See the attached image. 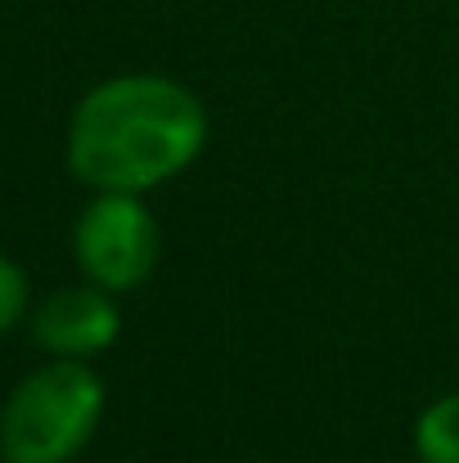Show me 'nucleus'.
<instances>
[{
  "mask_svg": "<svg viewBox=\"0 0 459 463\" xmlns=\"http://www.w3.org/2000/svg\"><path fill=\"white\" fill-rule=\"evenodd\" d=\"M207 145V109L171 77L131 72L86 90L68 118V171L100 189L145 194L180 175Z\"/></svg>",
  "mask_w": 459,
  "mask_h": 463,
  "instance_id": "nucleus-1",
  "label": "nucleus"
},
{
  "mask_svg": "<svg viewBox=\"0 0 459 463\" xmlns=\"http://www.w3.org/2000/svg\"><path fill=\"white\" fill-rule=\"evenodd\" d=\"M415 455L419 463H459V392L433 401L415 419Z\"/></svg>",
  "mask_w": 459,
  "mask_h": 463,
  "instance_id": "nucleus-5",
  "label": "nucleus"
},
{
  "mask_svg": "<svg viewBox=\"0 0 459 463\" xmlns=\"http://www.w3.org/2000/svg\"><path fill=\"white\" fill-rule=\"evenodd\" d=\"M27 315V275L0 252V333H9Z\"/></svg>",
  "mask_w": 459,
  "mask_h": 463,
  "instance_id": "nucleus-6",
  "label": "nucleus"
},
{
  "mask_svg": "<svg viewBox=\"0 0 459 463\" xmlns=\"http://www.w3.org/2000/svg\"><path fill=\"white\" fill-rule=\"evenodd\" d=\"M118 333H122V315L113 307V293L91 284V279L81 288L50 293L32 310L36 346L59 355V360H91V355L109 351L118 342Z\"/></svg>",
  "mask_w": 459,
  "mask_h": 463,
  "instance_id": "nucleus-4",
  "label": "nucleus"
},
{
  "mask_svg": "<svg viewBox=\"0 0 459 463\" xmlns=\"http://www.w3.org/2000/svg\"><path fill=\"white\" fill-rule=\"evenodd\" d=\"M104 414V383L86 360L32 369L0 405V463H72Z\"/></svg>",
  "mask_w": 459,
  "mask_h": 463,
  "instance_id": "nucleus-2",
  "label": "nucleus"
},
{
  "mask_svg": "<svg viewBox=\"0 0 459 463\" xmlns=\"http://www.w3.org/2000/svg\"><path fill=\"white\" fill-rule=\"evenodd\" d=\"M72 257L77 270L109 293L140 288L158 266V221L140 194L100 189L72 225Z\"/></svg>",
  "mask_w": 459,
  "mask_h": 463,
  "instance_id": "nucleus-3",
  "label": "nucleus"
}]
</instances>
